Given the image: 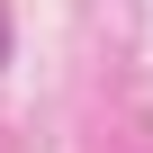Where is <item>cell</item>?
<instances>
[{
    "label": "cell",
    "instance_id": "1",
    "mask_svg": "<svg viewBox=\"0 0 153 153\" xmlns=\"http://www.w3.org/2000/svg\"><path fill=\"white\" fill-rule=\"evenodd\" d=\"M0 54H9V9H0Z\"/></svg>",
    "mask_w": 153,
    "mask_h": 153
}]
</instances>
